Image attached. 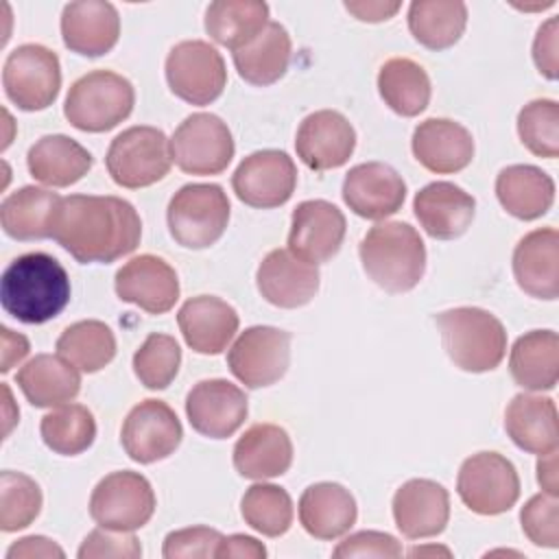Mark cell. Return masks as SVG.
<instances>
[{
	"mask_svg": "<svg viewBox=\"0 0 559 559\" xmlns=\"http://www.w3.org/2000/svg\"><path fill=\"white\" fill-rule=\"evenodd\" d=\"M183 437L175 411L162 400H144L133 406L122 424L120 441L129 459L148 465L170 456Z\"/></svg>",
	"mask_w": 559,
	"mask_h": 559,
	"instance_id": "15",
	"label": "cell"
},
{
	"mask_svg": "<svg viewBox=\"0 0 559 559\" xmlns=\"http://www.w3.org/2000/svg\"><path fill=\"white\" fill-rule=\"evenodd\" d=\"M354 496L338 483H314L299 498V522L317 539H336L356 522Z\"/></svg>",
	"mask_w": 559,
	"mask_h": 559,
	"instance_id": "30",
	"label": "cell"
},
{
	"mask_svg": "<svg viewBox=\"0 0 559 559\" xmlns=\"http://www.w3.org/2000/svg\"><path fill=\"white\" fill-rule=\"evenodd\" d=\"M365 273L386 293L413 290L426 271V247L415 227L402 221L373 225L358 247Z\"/></svg>",
	"mask_w": 559,
	"mask_h": 559,
	"instance_id": "3",
	"label": "cell"
},
{
	"mask_svg": "<svg viewBox=\"0 0 559 559\" xmlns=\"http://www.w3.org/2000/svg\"><path fill=\"white\" fill-rule=\"evenodd\" d=\"M290 362V334L273 325L240 332L227 352V367L247 389L271 386L284 378Z\"/></svg>",
	"mask_w": 559,
	"mask_h": 559,
	"instance_id": "13",
	"label": "cell"
},
{
	"mask_svg": "<svg viewBox=\"0 0 559 559\" xmlns=\"http://www.w3.org/2000/svg\"><path fill=\"white\" fill-rule=\"evenodd\" d=\"M92 153L76 140L55 133L39 138L26 155L28 173L44 186L68 188L92 168Z\"/></svg>",
	"mask_w": 559,
	"mask_h": 559,
	"instance_id": "31",
	"label": "cell"
},
{
	"mask_svg": "<svg viewBox=\"0 0 559 559\" xmlns=\"http://www.w3.org/2000/svg\"><path fill=\"white\" fill-rule=\"evenodd\" d=\"M116 295L142 308L148 314L168 312L179 299V280L175 269L157 255L142 253L131 258L116 273Z\"/></svg>",
	"mask_w": 559,
	"mask_h": 559,
	"instance_id": "18",
	"label": "cell"
},
{
	"mask_svg": "<svg viewBox=\"0 0 559 559\" xmlns=\"http://www.w3.org/2000/svg\"><path fill=\"white\" fill-rule=\"evenodd\" d=\"M524 535L542 548L559 546V502L557 496L537 493L533 496L520 513Z\"/></svg>",
	"mask_w": 559,
	"mask_h": 559,
	"instance_id": "46",
	"label": "cell"
},
{
	"mask_svg": "<svg viewBox=\"0 0 559 559\" xmlns=\"http://www.w3.org/2000/svg\"><path fill=\"white\" fill-rule=\"evenodd\" d=\"M450 360L469 373L496 369L507 354V332L498 317L483 308L461 306L435 317Z\"/></svg>",
	"mask_w": 559,
	"mask_h": 559,
	"instance_id": "4",
	"label": "cell"
},
{
	"mask_svg": "<svg viewBox=\"0 0 559 559\" xmlns=\"http://www.w3.org/2000/svg\"><path fill=\"white\" fill-rule=\"evenodd\" d=\"M290 463V437L275 424H253L234 445V467L249 480L282 476L288 472Z\"/></svg>",
	"mask_w": 559,
	"mask_h": 559,
	"instance_id": "28",
	"label": "cell"
},
{
	"mask_svg": "<svg viewBox=\"0 0 559 559\" xmlns=\"http://www.w3.org/2000/svg\"><path fill=\"white\" fill-rule=\"evenodd\" d=\"M406 199V183L395 168L382 162H367L349 168L343 179L345 205L369 221L395 214Z\"/></svg>",
	"mask_w": 559,
	"mask_h": 559,
	"instance_id": "20",
	"label": "cell"
},
{
	"mask_svg": "<svg viewBox=\"0 0 559 559\" xmlns=\"http://www.w3.org/2000/svg\"><path fill=\"white\" fill-rule=\"evenodd\" d=\"M24 397L37 408H50L72 402L81 391L79 369L61 356L37 354L15 376Z\"/></svg>",
	"mask_w": 559,
	"mask_h": 559,
	"instance_id": "33",
	"label": "cell"
},
{
	"mask_svg": "<svg viewBox=\"0 0 559 559\" xmlns=\"http://www.w3.org/2000/svg\"><path fill=\"white\" fill-rule=\"evenodd\" d=\"M170 236L186 249L214 245L229 223V199L218 183H188L168 203Z\"/></svg>",
	"mask_w": 559,
	"mask_h": 559,
	"instance_id": "6",
	"label": "cell"
},
{
	"mask_svg": "<svg viewBox=\"0 0 559 559\" xmlns=\"http://www.w3.org/2000/svg\"><path fill=\"white\" fill-rule=\"evenodd\" d=\"M28 354V341L9 328H2V371H9Z\"/></svg>",
	"mask_w": 559,
	"mask_h": 559,
	"instance_id": "54",
	"label": "cell"
},
{
	"mask_svg": "<svg viewBox=\"0 0 559 559\" xmlns=\"http://www.w3.org/2000/svg\"><path fill=\"white\" fill-rule=\"evenodd\" d=\"M221 537L223 535L210 526L179 528L166 535L162 555L166 559H207L214 557Z\"/></svg>",
	"mask_w": 559,
	"mask_h": 559,
	"instance_id": "47",
	"label": "cell"
},
{
	"mask_svg": "<svg viewBox=\"0 0 559 559\" xmlns=\"http://www.w3.org/2000/svg\"><path fill=\"white\" fill-rule=\"evenodd\" d=\"M513 275L518 286L535 299L559 295V234L555 227L528 231L513 251Z\"/></svg>",
	"mask_w": 559,
	"mask_h": 559,
	"instance_id": "26",
	"label": "cell"
},
{
	"mask_svg": "<svg viewBox=\"0 0 559 559\" xmlns=\"http://www.w3.org/2000/svg\"><path fill=\"white\" fill-rule=\"evenodd\" d=\"M400 2H382V0H367V2H345V9L362 20V22H384L391 20L400 11Z\"/></svg>",
	"mask_w": 559,
	"mask_h": 559,
	"instance_id": "53",
	"label": "cell"
},
{
	"mask_svg": "<svg viewBox=\"0 0 559 559\" xmlns=\"http://www.w3.org/2000/svg\"><path fill=\"white\" fill-rule=\"evenodd\" d=\"M439 552H441V555H445V557H450V550H448V548H437V546H430V548H421V546H419V548H411V550H408V555H411V557L439 555Z\"/></svg>",
	"mask_w": 559,
	"mask_h": 559,
	"instance_id": "56",
	"label": "cell"
},
{
	"mask_svg": "<svg viewBox=\"0 0 559 559\" xmlns=\"http://www.w3.org/2000/svg\"><path fill=\"white\" fill-rule=\"evenodd\" d=\"M413 210L430 238L454 240L472 225L476 199L461 186L450 181H432L415 194Z\"/></svg>",
	"mask_w": 559,
	"mask_h": 559,
	"instance_id": "24",
	"label": "cell"
},
{
	"mask_svg": "<svg viewBox=\"0 0 559 559\" xmlns=\"http://www.w3.org/2000/svg\"><path fill=\"white\" fill-rule=\"evenodd\" d=\"M509 369L522 389L550 391L559 378V336L552 330L522 334L509 356Z\"/></svg>",
	"mask_w": 559,
	"mask_h": 559,
	"instance_id": "35",
	"label": "cell"
},
{
	"mask_svg": "<svg viewBox=\"0 0 559 559\" xmlns=\"http://www.w3.org/2000/svg\"><path fill=\"white\" fill-rule=\"evenodd\" d=\"M496 197L500 205L520 221L544 216L555 201V181L548 173L531 164H513L496 177Z\"/></svg>",
	"mask_w": 559,
	"mask_h": 559,
	"instance_id": "32",
	"label": "cell"
},
{
	"mask_svg": "<svg viewBox=\"0 0 559 559\" xmlns=\"http://www.w3.org/2000/svg\"><path fill=\"white\" fill-rule=\"evenodd\" d=\"M50 238L81 264H109L138 249L142 221L120 197L70 194L61 197Z\"/></svg>",
	"mask_w": 559,
	"mask_h": 559,
	"instance_id": "1",
	"label": "cell"
},
{
	"mask_svg": "<svg viewBox=\"0 0 559 559\" xmlns=\"http://www.w3.org/2000/svg\"><path fill=\"white\" fill-rule=\"evenodd\" d=\"M247 395L223 378L197 382L186 397L190 426L210 439L231 437L247 419Z\"/></svg>",
	"mask_w": 559,
	"mask_h": 559,
	"instance_id": "16",
	"label": "cell"
},
{
	"mask_svg": "<svg viewBox=\"0 0 559 559\" xmlns=\"http://www.w3.org/2000/svg\"><path fill=\"white\" fill-rule=\"evenodd\" d=\"M319 269L288 249H273L258 266L255 284L260 295L277 308H301L319 290Z\"/></svg>",
	"mask_w": 559,
	"mask_h": 559,
	"instance_id": "21",
	"label": "cell"
},
{
	"mask_svg": "<svg viewBox=\"0 0 559 559\" xmlns=\"http://www.w3.org/2000/svg\"><path fill=\"white\" fill-rule=\"evenodd\" d=\"M356 146V131L349 120L334 111L321 109L306 116L297 129V157L312 170H332L343 166Z\"/></svg>",
	"mask_w": 559,
	"mask_h": 559,
	"instance_id": "19",
	"label": "cell"
},
{
	"mask_svg": "<svg viewBox=\"0 0 559 559\" xmlns=\"http://www.w3.org/2000/svg\"><path fill=\"white\" fill-rule=\"evenodd\" d=\"M378 92L395 114L404 118L419 116L430 103V79L426 70L408 59V57H393L384 61L378 72Z\"/></svg>",
	"mask_w": 559,
	"mask_h": 559,
	"instance_id": "38",
	"label": "cell"
},
{
	"mask_svg": "<svg viewBox=\"0 0 559 559\" xmlns=\"http://www.w3.org/2000/svg\"><path fill=\"white\" fill-rule=\"evenodd\" d=\"M537 483L542 485L544 493H550V496L559 493L557 450H552L548 454H539V461H537Z\"/></svg>",
	"mask_w": 559,
	"mask_h": 559,
	"instance_id": "55",
	"label": "cell"
},
{
	"mask_svg": "<svg viewBox=\"0 0 559 559\" xmlns=\"http://www.w3.org/2000/svg\"><path fill=\"white\" fill-rule=\"evenodd\" d=\"M61 197L46 188L24 186L0 205V223L15 240H41L52 236V223Z\"/></svg>",
	"mask_w": 559,
	"mask_h": 559,
	"instance_id": "34",
	"label": "cell"
},
{
	"mask_svg": "<svg viewBox=\"0 0 559 559\" xmlns=\"http://www.w3.org/2000/svg\"><path fill=\"white\" fill-rule=\"evenodd\" d=\"M70 301V277L52 255L31 251L15 258L0 280V304L22 323L55 319Z\"/></svg>",
	"mask_w": 559,
	"mask_h": 559,
	"instance_id": "2",
	"label": "cell"
},
{
	"mask_svg": "<svg viewBox=\"0 0 559 559\" xmlns=\"http://www.w3.org/2000/svg\"><path fill=\"white\" fill-rule=\"evenodd\" d=\"M61 37L66 48L83 57L109 52L120 37V15L111 2L79 0L63 7Z\"/></svg>",
	"mask_w": 559,
	"mask_h": 559,
	"instance_id": "23",
	"label": "cell"
},
{
	"mask_svg": "<svg viewBox=\"0 0 559 559\" xmlns=\"http://www.w3.org/2000/svg\"><path fill=\"white\" fill-rule=\"evenodd\" d=\"M57 354L79 371L94 373L114 360L116 336L103 321H76L57 338Z\"/></svg>",
	"mask_w": 559,
	"mask_h": 559,
	"instance_id": "40",
	"label": "cell"
},
{
	"mask_svg": "<svg viewBox=\"0 0 559 559\" xmlns=\"http://www.w3.org/2000/svg\"><path fill=\"white\" fill-rule=\"evenodd\" d=\"M39 432L44 443L63 456L85 452L96 437L94 415L83 404H61L41 417Z\"/></svg>",
	"mask_w": 559,
	"mask_h": 559,
	"instance_id": "41",
	"label": "cell"
},
{
	"mask_svg": "<svg viewBox=\"0 0 559 559\" xmlns=\"http://www.w3.org/2000/svg\"><path fill=\"white\" fill-rule=\"evenodd\" d=\"M105 164L118 186L146 188L168 175L173 164L170 142L157 127H129L111 140Z\"/></svg>",
	"mask_w": 559,
	"mask_h": 559,
	"instance_id": "7",
	"label": "cell"
},
{
	"mask_svg": "<svg viewBox=\"0 0 559 559\" xmlns=\"http://www.w3.org/2000/svg\"><path fill=\"white\" fill-rule=\"evenodd\" d=\"M2 85L11 103L24 111L50 107L61 87L59 57L41 44H22L9 52L2 68Z\"/></svg>",
	"mask_w": 559,
	"mask_h": 559,
	"instance_id": "10",
	"label": "cell"
},
{
	"mask_svg": "<svg viewBox=\"0 0 559 559\" xmlns=\"http://www.w3.org/2000/svg\"><path fill=\"white\" fill-rule=\"evenodd\" d=\"M336 559L349 557H378V559H395L402 555V544L380 531H360L345 537L332 552Z\"/></svg>",
	"mask_w": 559,
	"mask_h": 559,
	"instance_id": "49",
	"label": "cell"
},
{
	"mask_svg": "<svg viewBox=\"0 0 559 559\" xmlns=\"http://www.w3.org/2000/svg\"><path fill=\"white\" fill-rule=\"evenodd\" d=\"M242 520L266 537L284 535L293 524V500L286 489L269 483L251 485L240 500Z\"/></svg>",
	"mask_w": 559,
	"mask_h": 559,
	"instance_id": "42",
	"label": "cell"
},
{
	"mask_svg": "<svg viewBox=\"0 0 559 559\" xmlns=\"http://www.w3.org/2000/svg\"><path fill=\"white\" fill-rule=\"evenodd\" d=\"M155 511L151 483L138 472H111L90 496V515L98 526L114 531H138Z\"/></svg>",
	"mask_w": 559,
	"mask_h": 559,
	"instance_id": "11",
	"label": "cell"
},
{
	"mask_svg": "<svg viewBox=\"0 0 559 559\" xmlns=\"http://www.w3.org/2000/svg\"><path fill=\"white\" fill-rule=\"evenodd\" d=\"M533 61L546 79L555 81L559 74V20L550 17L537 28L533 41Z\"/></svg>",
	"mask_w": 559,
	"mask_h": 559,
	"instance_id": "50",
	"label": "cell"
},
{
	"mask_svg": "<svg viewBox=\"0 0 559 559\" xmlns=\"http://www.w3.org/2000/svg\"><path fill=\"white\" fill-rule=\"evenodd\" d=\"M173 162L188 175H218L234 157L229 127L214 114L188 116L170 138Z\"/></svg>",
	"mask_w": 559,
	"mask_h": 559,
	"instance_id": "12",
	"label": "cell"
},
{
	"mask_svg": "<svg viewBox=\"0 0 559 559\" xmlns=\"http://www.w3.org/2000/svg\"><path fill=\"white\" fill-rule=\"evenodd\" d=\"M297 186V168L288 153L266 148L247 155L231 175L236 197L251 207L284 205Z\"/></svg>",
	"mask_w": 559,
	"mask_h": 559,
	"instance_id": "14",
	"label": "cell"
},
{
	"mask_svg": "<svg viewBox=\"0 0 559 559\" xmlns=\"http://www.w3.org/2000/svg\"><path fill=\"white\" fill-rule=\"evenodd\" d=\"M413 155L430 173L450 175L469 166L474 157L472 133L450 118H428L413 131Z\"/></svg>",
	"mask_w": 559,
	"mask_h": 559,
	"instance_id": "25",
	"label": "cell"
},
{
	"mask_svg": "<svg viewBox=\"0 0 559 559\" xmlns=\"http://www.w3.org/2000/svg\"><path fill=\"white\" fill-rule=\"evenodd\" d=\"M66 552L48 537H39V535H31V537H22L17 539L9 550H7V559H33V557H63Z\"/></svg>",
	"mask_w": 559,
	"mask_h": 559,
	"instance_id": "52",
	"label": "cell"
},
{
	"mask_svg": "<svg viewBox=\"0 0 559 559\" xmlns=\"http://www.w3.org/2000/svg\"><path fill=\"white\" fill-rule=\"evenodd\" d=\"M181 365V349L179 343L168 334H148L140 349L133 354V371L138 380L151 389L159 391L166 389Z\"/></svg>",
	"mask_w": 559,
	"mask_h": 559,
	"instance_id": "45",
	"label": "cell"
},
{
	"mask_svg": "<svg viewBox=\"0 0 559 559\" xmlns=\"http://www.w3.org/2000/svg\"><path fill=\"white\" fill-rule=\"evenodd\" d=\"M133 103L135 92L129 79L111 70H94L70 85L63 116L79 131L103 133L127 120Z\"/></svg>",
	"mask_w": 559,
	"mask_h": 559,
	"instance_id": "5",
	"label": "cell"
},
{
	"mask_svg": "<svg viewBox=\"0 0 559 559\" xmlns=\"http://www.w3.org/2000/svg\"><path fill=\"white\" fill-rule=\"evenodd\" d=\"M166 81L175 96L190 105L214 103L227 85V68L221 52L203 39H186L166 57Z\"/></svg>",
	"mask_w": 559,
	"mask_h": 559,
	"instance_id": "9",
	"label": "cell"
},
{
	"mask_svg": "<svg viewBox=\"0 0 559 559\" xmlns=\"http://www.w3.org/2000/svg\"><path fill=\"white\" fill-rule=\"evenodd\" d=\"M177 323L190 349L214 356L234 338L238 330V312L214 295H199L179 308Z\"/></svg>",
	"mask_w": 559,
	"mask_h": 559,
	"instance_id": "27",
	"label": "cell"
},
{
	"mask_svg": "<svg viewBox=\"0 0 559 559\" xmlns=\"http://www.w3.org/2000/svg\"><path fill=\"white\" fill-rule=\"evenodd\" d=\"M463 504L478 515H500L520 498L515 465L498 452H478L463 461L456 478Z\"/></svg>",
	"mask_w": 559,
	"mask_h": 559,
	"instance_id": "8",
	"label": "cell"
},
{
	"mask_svg": "<svg viewBox=\"0 0 559 559\" xmlns=\"http://www.w3.org/2000/svg\"><path fill=\"white\" fill-rule=\"evenodd\" d=\"M214 557L218 559H229V557H238V559H262L266 557V548L262 542H258L255 537L249 535H229V537H221Z\"/></svg>",
	"mask_w": 559,
	"mask_h": 559,
	"instance_id": "51",
	"label": "cell"
},
{
	"mask_svg": "<svg viewBox=\"0 0 559 559\" xmlns=\"http://www.w3.org/2000/svg\"><path fill=\"white\" fill-rule=\"evenodd\" d=\"M79 559H96V557H114V559H138L142 557V546L133 531H114V528H96L92 531L81 548Z\"/></svg>",
	"mask_w": 559,
	"mask_h": 559,
	"instance_id": "48",
	"label": "cell"
},
{
	"mask_svg": "<svg viewBox=\"0 0 559 559\" xmlns=\"http://www.w3.org/2000/svg\"><path fill=\"white\" fill-rule=\"evenodd\" d=\"M2 391H4V395H7V400H4V402H7V404H4V406H7V417H4V419H7V424H4V435H9V430H11V426L15 424L17 415H13V417L9 415V408H11V391H9V386L4 384V386H2Z\"/></svg>",
	"mask_w": 559,
	"mask_h": 559,
	"instance_id": "57",
	"label": "cell"
},
{
	"mask_svg": "<svg viewBox=\"0 0 559 559\" xmlns=\"http://www.w3.org/2000/svg\"><path fill=\"white\" fill-rule=\"evenodd\" d=\"M467 24L465 2L443 0H415L408 7L411 35L430 50L454 46Z\"/></svg>",
	"mask_w": 559,
	"mask_h": 559,
	"instance_id": "39",
	"label": "cell"
},
{
	"mask_svg": "<svg viewBox=\"0 0 559 559\" xmlns=\"http://www.w3.org/2000/svg\"><path fill=\"white\" fill-rule=\"evenodd\" d=\"M518 135L522 144L539 157L559 155V105L550 98H535L518 114Z\"/></svg>",
	"mask_w": 559,
	"mask_h": 559,
	"instance_id": "43",
	"label": "cell"
},
{
	"mask_svg": "<svg viewBox=\"0 0 559 559\" xmlns=\"http://www.w3.org/2000/svg\"><path fill=\"white\" fill-rule=\"evenodd\" d=\"M393 520L408 539L439 535L450 520V496L445 487L428 478L406 480L393 496Z\"/></svg>",
	"mask_w": 559,
	"mask_h": 559,
	"instance_id": "22",
	"label": "cell"
},
{
	"mask_svg": "<svg viewBox=\"0 0 559 559\" xmlns=\"http://www.w3.org/2000/svg\"><path fill=\"white\" fill-rule=\"evenodd\" d=\"M290 35L280 22H269L264 31L247 46L234 50V66L251 85H271L280 81L290 63Z\"/></svg>",
	"mask_w": 559,
	"mask_h": 559,
	"instance_id": "36",
	"label": "cell"
},
{
	"mask_svg": "<svg viewBox=\"0 0 559 559\" xmlns=\"http://www.w3.org/2000/svg\"><path fill=\"white\" fill-rule=\"evenodd\" d=\"M269 24V4L258 0H216L205 11L207 35L231 52L255 39Z\"/></svg>",
	"mask_w": 559,
	"mask_h": 559,
	"instance_id": "37",
	"label": "cell"
},
{
	"mask_svg": "<svg viewBox=\"0 0 559 559\" xmlns=\"http://www.w3.org/2000/svg\"><path fill=\"white\" fill-rule=\"evenodd\" d=\"M41 509L39 485L22 474L4 469L0 476V528L13 533L26 528Z\"/></svg>",
	"mask_w": 559,
	"mask_h": 559,
	"instance_id": "44",
	"label": "cell"
},
{
	"mask_svg": "<svg viewBox=\"0 0 559 559\" xmlns=\"http://www.w3.org/2000/svg\"><path fill=\"white\" fill-rule=\"evenodd\" d=\"M504 430L511 441L531 454L557 450V406L550 397L518 393L504 411Z\"/></svg>",
	"mask_w": 559,
	"mask_h": 559,
	"instance_id": "29",
	"label": "cell"
},
{
	"mask_svg": "<svg viewBox=\"0 0 559 559\" xmlns=\"http://www.w3.org/2000/svg\"><path fill=\"white\" fill-rule=\"evenodd\" d=\"M345 238L343 212L323 199L301 201L290 216L288 251L297 258L321 264L334 258Z\"/></svg>",
	"mask_w": 559,
	"mask_h": 559,
	"instance_id": "17",
	"label": "cell"
}]
</instances>
